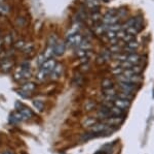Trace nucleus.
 Wrapping results in <instances>:
<instances>
[{"instance_id":"obj_12","label":"nucleus","mask_w":154,"mask_h":154,"mask_svg":"<svg viewBox=\"0 0 154 154\" xmlns=\"http://www.w3.org/2000/svg\"><path fill=\"white\" fill-rule=\"evenodd\" d=\"M19 112H20V114H21V115L23 116L24 120L30 119V118L32 117V116H33V113L31 112V110H29V109L26 108V106H23V108H22Z\"/></svg>"},{"instance_id":"obj_25","label":"nucleus","mask_w":154,"mask_h":154,"mask_svg":"<svg viewBox=\"0 0 154 154\" xmlns=\"http://www.w3.org/2000/svg\"><path fill=\"white\" fill-rule=\"evenodd\" d=\"M33 50V47H32V44H25L24 48H23V51L25 52V53H30V52Z\"/></svg>"},{"instance_id":"obj_6","label":"nucleus","mask_w":154,"mask_h":154,"mask_svg":"<svg viewBox=\"0 0 154 154\" xmlns=\"http://www.w3.org/2000/svg\"><path fill=\"white\" fill-rule=\"evenodd\" d=\"M123 119L122 117H114V116H111V117L105 119L104 123H106L107 125L112 126V127H115V126H118L122 123Z\"/></svg>"},{"instance_id":"obj_5","label":"nucleus","mask_w":154,"mask_h":154,"mask_svg":"<svg viewBox=\"0 0 154 154\" xmlns=\"http://www.w3.org/2000/svg\"><path fill=\"white\" fill-rule=\"evenodd\" d=\"M113 105L116 106V108L120 109L123 112L128 110L131 106V101L125 100V99H121V98H116L115 100L113 101Z\"/></svg>"},{"instance_id":"obj_11","label":"nucleus","mask_w":154,"mask_h":154,"mask_svg":"<svg viewBox=\"0 0 154 154\" xmlns=\"http://www.w3.org/2000/svg\"><path fill=\"white\" fill-rule=\"evenodd\" d=\"M62 71H63V67H62L61 64H58V65H56V66H54V68L53 69V71L51 73V78H53V79L60 78V76L62 74Z\"/></svg>"},{"instance_id":"obj_9","label":"nucleus","mask_w":154,"mask_h":154,"mask_svg":"<svg viewBox=\"0 0 154 154\" xmlns=\"http://www.w3.org/2000/svg\"><path fill=\"white\" fill-rule=\"evenodd\" d=\"M126 62H130L133 65H138L139 61H140V56L137 55V54H130V55H128L126 54V59H125Z\"/></svg>"},{"instance_id":"obj_14","label":"nucleus","mask_w":154,"mask_h":154,"mask_svg":"<svg viewBox=\"0 0 154 154\" xmlns=\"http://www.w3.org/2000/svg\"><path fill=\"white\" fill-rule=\"evenodd\" d=\"M110 113H111V116H114V117H121L123 111L118 108H116L115 106H113L112 108L110 109Z\"/></svg>"},{"instance_id":"obj_19","label":"nucleus","mask_w":154,"mask_h":154,"mask_svg":"<svg viewBox=\"0 0 154 154\" xmlns=\"http://www.w3.org/2000/svg\"><path fill=\"white\" fill-rule=\"evenodd\" d=\"M121 51H122V48H121L118 44H112V46L110 47V52L112 54H119Z\"/></svg>"},{"instance_id":"obj_16","label":"nucleus","mask_w":154,"mask_h":154,"mask_svg":"<svg viewBox=\"0 0 154 154\" xmlns=\"http://www.w3.org/2000/svg\"><path fill=\"white\" fill-rule=\"evenodd\" d=\"M22 89H23V91H25V92H27V93L32 92V91L35 89V84L34 83H26L25 85H23Z\"/></svg>"},{"instance_id":"obj_28","label":"nucleus","mask_w":154,"mask_h":154,"mask_svg":"<svg viewBox=\"0 0 154 154\" xmlns=\"http://www.w3.org/2000/svg\"><path fill=\"white\" fill-rule=\"evenodd\" d=\"M103 1H104V2H109L110 0H103Z\"/></svg>"},{"instance_id":"obj_27","label":"nucleus","mask_w":154,"mask_h":154,"mask_svg":"<svg viewBox=\"0 0 154 154\" xmlns=\"http://www.w3.org/2000/svg\"><path fill=\"white\" fill-rule=\"evenodd\" d=\"M22 108H23V106H22V103H19V101H17V103H16V109H18V110L20 111Z\"/></svg>"},{"instance_id":"obj_29","label":"nucleus","mask_w":154,"mask_h":154,"mask_svg":"<svg viewBox=\"0 0 154 154\" xmlns=\"http://www.w3.org/2000/svg\"><path fill=\"white\" fill-rule=\"evenodd\" d=\"M96 154H102L101 152H99V153H96Z\"/></svg>"},{"instance_id":"obj_23","label":"nucleus","mask_w":154,"mask_h":154,"mask_svg":"<svg viewBox=\"0 0 154 154\" xmlns=\"http://www.w3.org/2000/svg\"><path fill=\"white\" fill-rule=\"evenodd\" d=\"M121 41H122L123 43L128 44V43H130V41H135V36L131 35V34L125 33V35L122 37V39H121Z\"/></svg>"},{"instance_id":"obj_1","label":"nucleus","mask_w":154,"mask_h":154,"mask_svg":"<svg viewBox=\"0 0 154 154\" xmlns=\"http://www.w3.org/2000/svg\"><path fill=\"white\" fill-rule=\"evenodd\" d=\"M118 21H119V19L116 15H113L108 11L105 16L103 17V19H102V24L106 25V26H111V25L117 24Z\"/></svg>"},{"instance_id":"obj_3","label":"nucleus","mask_w":154,"mask_h":154,"mask_svg":"<svg viewBox=\"0 0 154 154\" xmlns=\"http://www.w3.org/2000/svg\"><path fill=\"white\" fill-rule=\"evenodd\" d=\"M118 87L121 90V92H125V93H130V94H135L138 90L137 88V85H134V84H130V83H118Z\"/></svg>"},{"instance_id":"obj_8","label":"nucleus","mask_w":154,"mask_h":154,"mask_svg":"<svg viewBox=\"0 0 154 154\" xmlns=\"http://www.w3.org/2000/svg\"><path fill=\"white\" fill-rule=\"evenodd\" d=\"M54 66H56V62H54V59H48V60L43 62V64L41 65V68L44 69L46 73L51 74L53 71V69L54 68Z\"/></svg>"},{"instance_id":"obj_26","label":"nucleus","mask_w":154,"mask_h":154,"mask_svg":"<svg viewBox=\"0 0 154 154\" xmlns=\"http://www.w3.org/2000/svg\"><path fill=\"white\" fill-rule=\"evenodd\" d=\"M18 93H19L20 95H21L23 98H27V97H28V96H29V93L25 92V91H18Z\"/></svg>"},{"instance_id":"obj_2","label":"nucleus","mask_w":154,"mask_h":154,"mask_svg":"<svg viewBox=\"0 0 154 154\" xmlns=\"http://www.w3.org/2000/svg\"><path fill=\"white\" fill-rule=\"evenodd\" d=\"M81 41H82V37H81L80 34H78V33L73 34V35H69L67 37V44L72 47V48L77 49Z\"/></svg>"},{"instance_id":"obj_15","label":"nucleus","mask_w":154,"mask_h":154,"mask_svg":"<svg viewBox=\"0 0 154 154\" xmlns=\"http://www.w3.org/2000/svg\"><path fill=\"white\" fill-rule=\"evenodd\" d=\"M117 98H121V99H125V100H128L131 101V99H133L134 95L133 94H130V93H125V92H118L117 93Z\"/></svg>"},{"instance_id":"obj_10","label":"nucleus","mask_w":154,"mask_h":154,"mask_svg":"<svg viewBox=\"0 0 154 154\" xmlns=\"http://www.w3.org/2000/svg\"><path fill=\"white\" fill-rule=\"evenodd\" d=\"M12 65H14V63H12V61L11 60V59L5 58L3 61L1 62V66H0V67L2 68V70L3 71H8L11 69Z\"/></svg>"},{"instance_id":"obj_7","label":"nucleus","mask_w":154,"mask_h":154,"mask_svg":"<svg viewBox=\"0 0 154 154\" xmlns=\"http://www.w3.org/2000/svg\"><path fill=\"white\" fill-rule=\"evenodd\" d=\"M65 50H66V44L64 43H62V41H59V43H57L53 47L54 54V55H57V56L63 55L64 52H65Z\"/></svg>"},{"instance_id":"obj_22","label":"nucleus","mask_w":154,"mask_h":154,"mask_svg":"<svg viewBox=\"0 0 154 154\" xmlns=\"http://www.w3.org/2000/svg\"><path fill=\"white\" fill-rule=\"evenodd\" d=\"M33 106H35L39 112L43 111V109H44V105L41 100H33Z\"/></svg>"},{"instance_id":"obj_4","label":"nucleus","mask_w":154,"mask_h":154,"mask_svg":"<svg viewBox=\"0 0 154 154\" xmlns=\"http://www.w3.org/2000/svg\"><path fill=\"white\" fill-rule=\"evenodd\" d=\"M138 47H139V43L136 41H131L130 43H128L125 44V47L122 49V51L125 52V54H128V55H130V54H135L137 52V50H138Z\"/></svg>"},{"instance_id":"obj_21","label":"nucleus","mask_w":154,"mask_h":154,"mask_svg":"<svg viewBox=\"0 0 154 154\" xmlns=\"http://www.w3.org/2000/svg\"><path fill=\"white\" fill-rule=\"evenodd\" d=\"M102 87H103V89L112 88V87H113L112 81L109 80V79H105V80H103V82H102Z\"/></svg>"},{"instance_id":"obj_18","label":"nucleus","mask_w":154,"mask_h":154,"mask_svg":"<svg viewBox=\"0 0 154 154\" xmlns=\"http://www.w3.org/2000/svg\"><path fill=\"white\" fill-rule=\"evenodd\" d=\"M48 73H46L44 69H40V71H38V74H37V79H38L39 81H44L45 80V78L48 76Z\"/></svg>"},{"instance_id":"obj_24","label":"nucleus","mask_w":154,"mask_h":154,"mask_svg":"<svg viewBox=\"0 0 154 154\" xmlns=\"http://www.w3.org/2000/svg\"><path fill=\"white\" fill-rule=\"evenodd\" d=\"M123 70H125V69H123L122 67H120V66L118 65L117 67H115V68L113 69V74H115L116 77H117V76H119V74H122V73H123Z\"/></svg>"},{"instance_id":"obj_20","label":"nucleus","mask_w":154,"mask_h":154,"mask_svg":"<svg viewBox=\"0 0 154 154\" xmlns=\"http://www.w3.org/2000/svg\"><path fill=\"white\" fill-rule=\"evenodd\" d=\"M96 123H98V122L96 121V119H94V118H88V119H86V120L83 122V125L85 126V127H89V128H91V126H94Z\"/></svg>"},{"instance_id":"obj_13","label":"nucleus","mask_w":154,"mask_h":154,"mask_svg":"<svg viewBox=\"0 0 154 154\" xmlns=\"http://www.w3.org/2000/svg\"><path fill=\"white\" fill-rule=\"evenodd\" d=\"M86 5L91 8V11H97L99 9V0H85Z\"/></svg>"},{"instance_id":"obj_17","label":"nucleus","mask_w":154,"mask_h":154,"mask_svg":"<svg viewBox=\"0 0 154 154\" xmlns=\"http://www.w3.org/2000/svg\"><path fill=\"white\" fill-rule=\"evenodd\" d=\"M104 96H116L117 93H116V90L113 88H108V89H104Z\"/></svg>"}]
</instances>
